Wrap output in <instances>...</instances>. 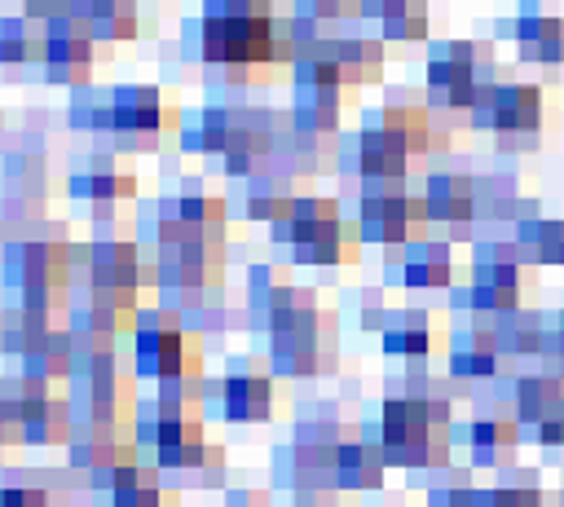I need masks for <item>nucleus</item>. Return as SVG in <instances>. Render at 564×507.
Instances as JSON below:
<instances>
[{
	"label": "nucleus",
	"mask_w": 564,
	"mask_h": 507,
	"mask_svg": "<svg viewBox=\"0 0 564 507\" xmlns=\"http://www.w3.org/2000/svg\"><path fill=\"white\" fill-rule=\"evenodd\" d=\"M348 93L344 84H313V79H291V123L304 128V132H317V137H335L339 132V119H344V106H348Z\"/></svg>",
	"instance_id": "25"
},
{
	"label": "nucleus",
	"mask_w": 564,
	"mask_h": 507,
	"mask_svg": "<svg viewBox=\"0 0 564 507\" xmlns=\"http://www.w3.org/2000/svg\"><path fill=\"white\" fill-rule=\"evenodd\" d=\"M383 62H388V53H383V40H375V35H326L295 53L291 79L361 88L383 75Z\"/></svg>",
	"instance_id": "13"
},
{
	"label": "nucleus",
	"mask_w": 564,
	"mask_h": 507,
	"mask_svg": "<svg viewBox=\"0 0 564 507\" xmlns=\"http://www.w3.org/2000/svg\"><path fill=\"white\" fill-rule=\"evenodd\" d=\"M516 44H520V57L529 62H564V22L551 13H520Z\"/></svg>",
	"instance_id": "38"
},
{
	"label": "nucleus",
	"mask_w": 564,
	"mask_h": 507,
	"mask_svg": "<svg viewBox=\"0 0 564 507\" xmlns=\"http://www.w3.org/2000/svg\"><path fill=\"white\" fill-rule=\"evenodd\" d=\"M128 366L137 379H176V375H203L207 370V344L203 335H194L181 313L163 309L159 300H150L128 331Z\"/></svg>",
	"instance_id": "5"
},
{
	"label": "nucleus",
	"mask_w": 564,
	"mask_h": 507,
	"mask_svg": "<svg viewBox=\"0 0 564 507\" xmlns=\"http://www.w3.org/2000/svg\"><path fill=\"white\" fill-rule=\"evenodd\" d=\"M70 9V0H22V13L35 18V22H53Z\"/></svg>",
	"instance_id": "44"
},
{
	"label": "nucleus",
	"mask_w": 564,
	"mask_h": 507,
	"mask_svg": "<svg viewBox=\"0 0 564 507\" xmlns=\"http://www.w3.org/2000/svg\"><path fill=\"white\" fill-rule=\"evenodd\" d=\"M560 406H564V375L546 370V375H524L516 384V423H533L538 428Z\"/></svg>",
	"instance_id": "39"
},
{
	"label": "nucleus",
	"mask_w": 564,
	"mask_h": 507,
	"mask_svg": "<svg viewBox=\"0 0 564 507\" xmlns=\"http://www.w3.org/2000/svg\"><path fill=\"white\" fill-rule=\"evenodd\" d=\"M145 304H150V300L75 282L70 295H66V317H62V322H66L70 331H84V335H115V339H123V335L132 331V317H137Z\"/></svg>",
	"instance_id": "18"
},
{
	"label": "nucleus",
	"mask_w": 564,
	"mask_h": 507,
	"mask_svg": "<svg viewBox=\"0 0 564 507\" xmlns=\"http://www.w3.org/2000/svg\"><path fill=\"white\" fill-rule=\"evenodd\" d=\"M295 194H300V190H295V181L278 176L273 168H260L256 176L238 181V190H234V198H238V207H242V216H247V220H273V216H278Z\"/></svg>",
	"instance_id": "32"
},
{
	"label": "nucleus",
	"mask_w": 564,
	"mask_h": 507,
	"mask_svg": "<svg viewBox=\"0 0 564 507\" xmlns=\"http://www.w3.org/2000/svg\"><path fill=\"white\" fill-rule=\"evenodd\" d=\"M0 141H4V110H0Z\"/></svg>",
	"instance_id": "51"
},
{
	"label": "nucleus",
	"mask_w": 564,
	"mask_h": 507,
	"mask_svg": "<svg viewBox=\"0 0 564 507\" xmlns=\"http://www.w3.org/2000/svg\"><path fill=\"white\" fill-rule=\"evenodd\" d=\"M273 485L286 494H308V489H335V450L330 445H308V441H286L273 450Z\"/></svg>",
	"instance_id": "22"
},
{
	"label": "nucleus",
	"mask_w": 564,
	"mask_h": 507,
	"mask_svg": "<svg viewBox=\"0 0 564 507\" xmlns=\"http://www.w3.org/2000/svg\"><path fill=\"white\" fill-rule=\"evenodd\" d=\"M66 194L75 203H88V207H119V203H137L141 198V181H137V172H128L119 163L115 150H88L70 168Z\"/></svg>",
	"instance_id": "17"
},
{
	"label": "nucleus",
	"mask_w": 564,
	"mask_h": 507,
	"mask_svg": "<svg viewBox=\"0 0 564 507\" xmlns=\"http://www.w3.org/2000/svg\"><path fill=\"white\" fill-rule=\"evenodd\" d=\"M317 18H326V22H339V18H348V13H357V4L361 0H304Z\"/></svg>",
	"instance_id": "45"
},
{
	"label": "nucleus",
	"mask_w": 564,
	"mask_h": 507,
	"mask_svg": "<svg viewBox=\"0 0 564 507\" xmlns=\"http://www.w3.org/2000/svg\"><path fill=\"white\" fill-rule=\"evenodd\" d=\"M538 291V269H533V256L524 242H489V247H476L471 256V287H467V309L471 313H511V309H524V300H533Z\"/></svg>",
	"instance_id": "9"
},
{
	"label": "nucleus",
	"mask_w": 564,
	"mask_h": 507,
	"mask_svg": "<svg viewBox=\"0 0 564 507\" xmlns=\"http://www.w3.org/2000/svg\"><path fill=\"white\" fill-rule=\"evenodd\" d=\"M154 467H159L163 485L176 489V494H185V489H225V476H229L225 445L212 441L207 432L194 436V441L154 450Z\"/></svg>",
	"instance_id": "16"
},
{
	"label": "nucleus",
	"mask_w": 564,
	"mask_h": 507,
	"mask_svg": "<svg viewBox=\"0 0 564 507\" xmlns=\"http://www.w3.org/2000/svg\"><path fill=\"white\" fill-rule=\"evenodd\" d=\"M229 269V242H207V238H181L154 251V300L159 304H181L198 291L225 287Z\"/></svg>",
	"instance_id": "14"
},
{
	"label": "nucleus",
	"mask_w": 564,
	"mask_h": 507,
	"mask_svg": "<svg viewBox=\"0 0 564 507\" xmlns=\"http://www.w3.org/2000/svg\"><path fill=\"white\" fill-rule=\"evenodd\" d=\"M533 260H542V265H564V216L560 220H542L538 229H533Z\"/></svg>",
	"instance_id": "42"
},
{
	"label": "nucleus",
	"mask_w": 564,
	"mask_h": 507,
	"mask_svg": "<svg viewBox=\"0 0 564 507\" xmlns=\"http://www.w3.org/2000/svg\"><path fill=\"white\" fill-rule=\"evenodd\" d=\"M0 194L26 198V203L48 198V159L40 145H22V150L0 154Z\"/></svg>",
	"instance_id": "29"
},
{
	"label": "nucleus",
	"mask_w": 564,
	"mask_h": 507,
	"mask_svg": "<svg viewBox=\"0 0 564 507\" xmlns=\"http://www.w3.org/2000/svg\"><path fill=\"white\" fill-rule=\"evenodd\" d=\"M538 441H542L546 450H555V445H564V406H560L555 414H546V419L538 423Z\"/></svg>",
	"instance_id": "46"
},
{
	"label": "nucleus",
	"mask_w": 564,
	"mask_h": 507,
	"mask_svg": "<svg viewBox=\"0 0 564 507\" xmlns=\"http://www.w3.org/2000/svg\"><path fill=\"white\" fill-rule=\"evenodd\" d=\"M18 445H22V428H18V423H9V419H4V410H0V467H4V459H9Z\"/></svg>",
	"instance_id": "48"
},
{
	"label": "nucleus",
	"mask_w": 564,
	"mask_h": 507,
	"mask_svg": "<svg viewBox=\"0 0 564 507\" xmlns=\"http://www.w3.org/2000/svg\"><path fill=\"white\" fill-rule=\"evenodd\" d=\"M53 326H66V322L44 317V313H26V309L0 300V357H4V362L26 357L31 348L44 344V335H48Z\"/></svg>",
	"instance_id": "36"
},
{
	"label": "nucleus",
	"mask_w": 564,
	"mask_h": 507,
	"mask_svg": "<svg viewBox=\"0 0 564 507\" xmlns=\"http://www.w3.org/2000/svg\"><path fill=\"white\" fill-rule=\"evenodd\" d=\"M366 441L379 445L388 467L405 472H449L454 463V410L445 392H397L383 397L375 423H366Z\"/></svg>",
	"instance_id": "2"
},
{
	"label": "nucleus",
	"mask_w": 564,
	"mask_h": 507,
	"mask_svg": "<svg viewBox=\"0 0 564 507\" xmlns=\"http://www.w3.org/2000/svg\"><path fill=\"white\" fill-rule=\"evenodd\" d=\"M110 123H115V88H101V84H93V79L79 84V88H70L66 128L106 141V137H110Z\"/></svg>",
	"instance_id": "33"
},
{
	"label": "nucleus",
	"mask_w": 564,
	"mask_h": 507,
	"mask_svg": "<svg viewBox=\"0 0 564 507\" xmlns=\"http://www.w3.org/2000/svg\"><path fill=\"white\" fill-rule=\"evenodd\" d=\"M467 445H471V463L476 467H511L516 445H520V423L516 419H476L467 428Z\"/></svg>",
	"instance_id": "35"
},
{
	"label": "nucleus",
	"mask_w": 564,
	"mask_h": 507,
	"mask_svg": "<svg viewBox=\"0 0 564 507\" xmlns=\"http://www.w3.org/2000/svg\"><path fill=\"white\" fill-rule=\"evenodd\" d=\"M9 366L22 370V375H31V379H44V384H66L70 379V366H75L70 331L66 326H53L40 348H31L26 357H13Z\"/></svg>",
	"instance_id": "34"
},
{
	"label": "nucleus",
	"mask_w": 564,
	"mask_h": 507,
	"mask_svg": "<svg viewBox=\"0 0 564 507\" xmlns=\"http://www.w3.org/2000/svg\"><path fill=\"white\" fill-rule=\"evenodd\" d=\"M167 194L176 203V216H181L185 238L229 242V198L225 194L207 190V181H198V176H181Z\"/></svg>",
	"instance_id": "21"
},
{
	"label": "nucleus",
	"mask_w": 564,
	"mask_h": 507,
	"mask_svg": "<svg viewBox=\"0 0 564 507\" xmlns=\"http://www.w3.org/2000/svg\"><path fill=\"white\" fill-rule=\"evenodd\" d=\"M361 4H366V0H361ZM361 4H357V9H361ZM375 4H379V0H375Z\"/></svg>",
	"instance_id": "54"
},
{
	"label": "nucleus",
	"mask_w": 564,
	"mask_h": 507,
	"mask_svg": "<svg viewBox=\"0 0 564 507\" xmlns=\"http://www.w3.org/2000/svg\"><path fill=\"white\" fill-rule=\"evenodd\" d=\"M489 507H560V498L542 494L533 481H502L489 489Z\"/></svg>",
	"instance_id": "41"
},
{
	"label": "nucleus",
	"mask_w": 564,
	"mask_h": 507,
	"mask_svg": "<svg viewBox=\"0 0 564 507\" xmlns=\"http://www.w3.org/2000/svg\"><path fill=\"white\" fill-rule=\"evenodd\" d=\"M44 53V22L26 18V13H0V71H22V66H40Z\"/></svg>",
	"instance_id": "37"
},
{
	"label": "nucleus",
	"mask_w": 564,
	"mask_h": 507,
	"mask_svg": "<svg viewBox=\"0 0 564 507\" xmlns=\"http://www.w3.org/2000/svg\"><path fill=\"white\" fill-rule=\"evenodd\" d=\"M476 203H480V190H476V181L463 176V172H432V176L423 181L427 220L441 225L449 238H471Z\"/></svg>",
	"instance_id": "20"
},
{
	"label": "nucleus",
	"mask_w": 564,
	"mask_h": 507,
	"mask_svg": "<svg viewBox=\"0 0 564 507\" xmlns=\"http://www.w3.org/2000/svg\"><path fill=\"white\" fill-rule=\"evenodd\" d=\"M70 269L75 282L101 287V291H119V295H154V256L132 238H88V242H70Z\"/></svg>",
	"instance_id": "12"
},
{
	"label": "nucleus",
	"mask_w": 564,
	"mask_h": 507,
	"mask_svg": "<svg viewBox=\"0 0 564 507\" xmlns=\"http://www.w3.org/2000/svg\"><path fill=\"white\" fill-rule=\"evenodd\" d=\"M560 507H564V489H560Z\"/></svg>",
	"instance_id": "52"
},
{
	"label": "nucleus",
	"mask_w": 564,
	"mask_h": 507,
	"mask_svg": "<svg viewBox=\"0 0 564 507\" xmlns=\"http://www.w3.org/2000/svg\"><path fill=\"white\" fill-rule=\"evenodd\" d=\"M357 238L361 247H410L427 238V207L423 190H410L405 181H361L357 185Z\"/></svg>",
	"instance_id": "8"
},
{
	"label": "nucleus",
	"mask_w": 564,
	"mask_h": 507,
	"mask_svg": "<svg viewBox=\"0 0 564 507\" xmlns=\"http://www.w3.org/2000/svg\"><path fill=\"white\" fill-rule=\"evenodd\" d=\"M555 348H560V362H564V313H560V326H555Z\"/></svg>",
	"instance_id": "49"
},
{
	"label": "nucleus",
	"mask_w": 564,
	"mask_h": 507,
	"mask_svg": "<svg viewBox=\"0 0 564 507\" xmlns=\"http://www.w3.org/2000/svg\"><path fill=\"white\" fill-rule=\"evenodd\" d=\"M97 507H110V503H97Z\"/></svg>",
	"instance_id": "53"
},
{
	"label": "nucleus",
	"mask_w": 564,
	"mask_h": 507,
	"mask_svg": "<svg viewBox=\"0 0 564 507\" xmlns=\"http://www.w3.org/2000/svg\"><path fill=\"white\" fill-rule=\"evenodd\" d=\"M397 278L410 287V291H445L454 282V256H449V242L441 238H419L405 247L401 265H397Z\"/></svg>",
	"instance_id": "28"
},
{
	"label": "nucleus",
	"mask_w": 564,
	"mask_h": 507,
	"mask_svg": "<svg viewBox=\"0 0 564 507\" xmlns=\"http://www.w3.org/2000/svg\"><path fill=\"white\" fill-rule=\"evenodd\" d=\"M0 507H53L44 485L35 481V472H22V467H4V481H0Z\"/></svg>",
	"instance_id": "40"
},
{
	"label": "nucleus",
	"mask_w": 564,
	"mask_h": 507,
	"mask_svg": "<svg viewBox=\"0 0 564 507\" xmlns=\"http://www.w3.org/2000/svg\"><path fill=\"white\" fill-rule=\"evenodd\" d=\"M141 0H70L66 18L93 40V44H128L145 31V18L137 9Z\"/></svg>",
	"instance_id": "23"
},
{
	"label": "nucleus",
	"mask_w": 564,
	"mask_h": 507,
	"mask_svg": "<svg viewBox=\"0 0 564 507\" xmlns=\"http://www.w3.org/2000/svg\"><path fill=\"white\" fill-rule=\"evenodd\" d=\"M93 66H97V44L62 13L53 22H44V53H40V71L48 84H62V88H79L93 79Z\"/></svg>",
	"instance_id": "19"
},
{
	"label": "nucleus",
	"mask_w": 564,
	"mask_h": 507,
	"mask_svg": "<svg viewBox=\"0 0 564 507\" xmlns=\"http://www.w3.org/2000/svg\"><path fill=\"white\" fill-rule=\"evenodd\" d=\"M207 432V414L198 401H181V397H163L150 392L137 401V419H132V441L141 450H167L181 441H194Z\"/></svg>",
	"instance_id": "15"
},
{
	"label": "nucleus",
	"mask_w": 564,
	"mask_h": 507,
	"mask_svg": "<svg viewBox=\"0 0 564 507\" xmlns=\"http://www.w3.org/2000/svg\"><path fill=\"white\" fill-rule=\"evenodd\" d=\"M220 507H273L264 489H225V503Z\"/></svg>",
	"instance_id": "47"
},
{
	"label": "nucleus",
	"mask_w": 564,
	"mask_h": 507,
	"mask_svg": "<svg viewBox=\"0 0 564 507\" xmlns=\"http://www.w3.org/2000/svg\"><path fill=\"white\" fill-rule=\"evenodd\" d=\"M383 472H388V459L379 454L375 441L344 436L335 445V489L339 494H375V489H383Z\"/></svg>",
	"instance_id": "26"
},
{
	"label": "nucleus",
	"mask_w": 564,
	"mask_h": 507,
	"mask_svg": "<svg viewBox=\"0 0 564 507\" xmlns=\"http://www.w3.org/2000/svg\"><path fill=\"white\" fill-rule=\"evenodd\" d=\"M383 353L388 357H405V362H427L436 353H449V331L441 326L436 313L401 309L383 326Z\"/></svg>",
	"instance_id": "24"
},
{
	"label": "nucleus",
	"mask_w": 564,
	"mask_h": 507,
	"mask_svg": "<svg viewBox=\"0 0 564 507\" xmlns=\"http://www.w3.org/2000/svg\"><path fill=\"white\" fill-rule=\"evenodd\" d=\"M70 229L57 225L48 234L13 238L0 247V291L4 295H35V291H70Z\"/></svg>",
	"instance_id": "11"
},
{
	"label": "nucleus",
	"mask_w": 564,
	"mask_h": 507,
	"mask_svg": "<svg viewBox=\"0 0 564 507\" xmlns=\"http://www.w3.org/2000/svg\"><path fill=\"white\" fill-rule=\"evenodd\" d=\"M269 238L278 247H286L295 265H313V269L361 260L357 220H344L339 198H330V194H295L269 220Z\"/></svg>",
	"instance_id": "4"
},
{
	"label": "nucleus",
	"mask_w": 564,
	"mask_h": 507,
	"mask_svg": "<svg viewBox=\"0 0 564 507\" xmlns=\"http://www.w3.org/2000/svg\"><path fill=\"white\" fill-rule=\"evenodd\" d=\"M357 18L375 22L379 40L388 44H423L427 40V0H366Z\"/></svg>",
	"instance_id": "27"
},
{
	"label": "nucleus",
	"mask_w": 564,
	"mask_h": 507,
	"mask_svg": "<svg viewBox=\"0 0 564 507\" xmlns=\"http://www.w3.org/2000/svg\"><path fill=\"white\" fill-rule=\"evenodd\" d=\"M256 4H264V9H278V0H256Z\"/></svg>",
	"instance_id": "50"
},
{
	"label": "nucleus",
	"mask_w": 564,
	"mask_h": 507,
	"mask_svg": "<svg viewBox=\"0 0 564 507\" xmlns=\"http://www.w3.org/2000/svg\"><path fill=\"white\" fill-rule=\"evenodd\" d=\"M137 375L119 353H97V357H75L70 379H66V401H70V423L75 436H132L137 419Z\"/></svg>",
	"instance_id": "3"
},
{
	"label": "nucleus",
	"mask_w": 564,
	"mask_h": 507,
	"mask_svg": "<svg viewBox=\"0 0 564 507\" xmlns=\"http://www.w3.org/2000/svg\"><path fill=\"white\" fill-rule=\"evenodd\" d=\"M449 375L454 379H463V384H471V379H494L498 375V362H502V353H498V344H494V335H489V326L480 322V326H467V331H458V335H449Z\"/></svg>",
	"instance_id": "30"
},
{
	"label": "nucleus",
	"mask_w": 564,
	"mask_h": 507,
	"mask_svg": "<svg viewBox=\"0 0 564 507\" xmlns=\"http://www.w3.org/2000/svg\"><path fill=\"white\" fill-rule=\"evenodd\" d=\"M291 507H348L339 489H308V494H291Z\"/></svg>",
	"instance_id": "43"
},
{
	"label": "nucleus",
	"mask_w": 564,
	"mask_h": 507,
	"mask_svg": "<svg viewBox=\"0 0 564 507\" xmlns=\"http://www.w3.org/2000/svg\"><path fill=\"white\" fill-rule=\"evenodd\" d=\"M278 410V375L269 362L256 357H229V366L212 379L203 392V414L234 423V428H256L269 423Z\"/></svg>",
	"instance_id": "10"
},
{
	"label": "nucleus",
	"mask_w": 564,
	"mask_h": 507,
	"mask_svg": "<svg viewBox=\"0 0 564 507\" xmlns=\"http://www.w3.org/2000/svg\"><path fill=\"white\" fill-rule=\"evenodd\" d=\"M75 441V423H70V401L66 397H44L26 410L22 419V445L26 450H66Z\"/></svg>",
	"instance_id": "31"
},
{
	"label": "nucleus",
	"mask_w": 564,
	"mask_h": 507,
	"mask_svg": "<svg viewBox=\"0 0 564 507\" xmlns=\"http://www.w3.org/2000/svg\"><path fill=\"white\" fill-rule=\"evenodd\" d=\"M273 26H278V9H264L256 0H203L198 13L203 71L229 84H264V75L282 66Z\"/></svg>",
	"instance_id": "1"
},
{
	"label": "nucleus",
	"mask_w": 564,
	"mask_h": 507,
	"mask_svg": "<svg viewBox=\"0 0 564 507\" xmlns=\"http://www.w3.org/2000/svg\"><path fill=\"white\" fill-rule=\"evenodd\" d=\"M110 88H115V123H110L106 145L115 154H159V145L181 132L185 110L176 101H167L159 84L128 79V84H110Z\"/></svg>",
	"instance_id": "7"
},
{
	"label": "nucleus",
	"mask_w": 564,
	"mask_h": 507,
	"mask_svg": "<svg viewBox=\"0 0 564 507\" xmlns=\"http://www.w3.org/2000/svg\"><path fill=\"white\" fill-rule=\"evenodd\" d=\"M471 128H489L498 137L502 150H533L551 123V110H546V88L542 84H524V79H494L471 115H467Z\"/></svg>",
	"instance_id": "6"
}]
</instances>
